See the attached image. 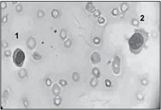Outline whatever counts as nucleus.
Returning a JSON list of instances; mask_svg holds the SVG:
<instances>
[{
    "label": "nucleus",
    "instance_id": "f257e3e1",
    "mask_svg": "<svg viewBox=\"0 0 161 110\" xmlns=\"http://www.w3.org/2000/svg\"><path fill=\"white\" fill-rule=\"evenodd\" d=\"M148 33L142 30H137L129 39V48L134 54L137 55L146 47Z\"/></svg>",
    "mask_w": 161,
    "mask_h": 110
},
{
    "label": "nucleus",
    "instance_id": "f03ea898",
    "mask_svg": "<svg viewBox=\"0 0 161 110\" xmlns=\"http://www.w3.org/2000/svg\"><path fill=\"white\" fill-rule=\"evenodd\" d=\"M13 61L16 66L21 67L23 66L25 59V55L22 50L16 49L13 54Z\"/></svg>",
    "mask_w": 161,
    "mask_h": 110
}]
</instances>
